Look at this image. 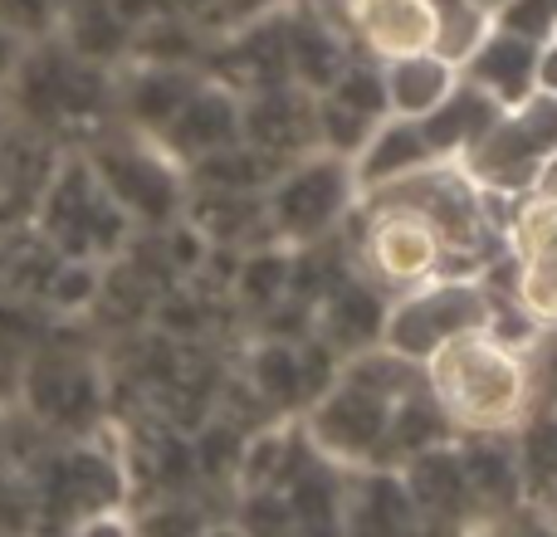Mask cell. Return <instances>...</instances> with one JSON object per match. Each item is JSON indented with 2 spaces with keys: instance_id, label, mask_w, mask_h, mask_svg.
<instances>
[{
  "instance_id": "obj_1",
  "label": "cell",
  "mask_w": 557,
  "mask_h": 537,
  "mask_svg": "<svg viewBox=\"0 0 557 537\" xmlns=\"http://www.w3.org/2000/svg\"><path fill=\"white\" fill-rule=\"evenodd\" d=\"M425 386L445 405L455 435H513L539 401L533 357L494 342L490 333H465L425 362Z\"/></svg>"
},
{
  "instance_id": "obj_2",
  "label": "cell",
  "mask_w": 557,
  "mask_h": 537,
  "mask_svg": "<svg viewBox=\"0 0 557 537\" xmlns=\"http://www.w3.org/2000/svg\"><path fill=\"white\" fill-rule=\"evenodd\" d=\"M494 308V288L474 274H435L416 288H401L386 303L382 323V347L396 357L425 366L445 342L465 333H484Z\"/></svg>"
},
{
  "instance_id": "obj_3",
  "label": "cell",
  "mask_w": 557,
  "mask_h": 537,
  "mask_svg": "<svg viewBox=\"0 0 557 537\" xmlns=\"http://www.w3.org/2000/svg\"><path fill=\"white\" fill-rule=\"evenodd\" d=\"M357 201V182H352V162L337 152H308L298 162H288V172H278L264 186V215L270 230L278 235V245L304 250L318 245L323 235H333L347 221Z\"/></svg>"
},
{
  "instance_id": "obj_4",
  "label": "cell",
  "mask_w": 557,
  "mask_h": 537,
  "mask_svg": "<svg viewBox=\"0 0 557 537\" xmlns=\"http://www.w3.org/2000/svg\"><path fill=\"white\" fill-rule=\"evenodd\" d=\"M98 186L108 201H117L133 215L137 230H162V225L182 221L186 211V166L166 152L157 137H123V142H103L88 152Z\"/></svg>"
},
{
  "instance_id": "obj_5",
  "label": "cell",
  "mask_w": 557,
  "mask_h": 537,
  "mask_svg": "<svg viewBox=\"0 0 557 537\" xmlns=\"http://www.w3.org/2000/svg\"><path fill=\"white\" fill-rule=\"evenodd\" d=\"M386 421H392V401L357 382H343V376L318 401H308L298 411L308 445L323 460H333L337 470H367V464H376Z\"/></svg>"
},
{
  "instance_id": "obj_6",
  "label": "cell",
  "mask_w": 557,
  "mask_h": 537,
  "mask_svg": "<svg viewBox=\"0 0 557 537\" xmlns=\"http://www.w3.org/2000/svg\"><path fill=\"white\" fill-rule=\"evenodd\" d=\"M367 201H372V196H367ZM357 250H362L367 274L382 288H392V294L425 284V278H435L445 264L441 230H435L421 211H411V205H401V201H372Z\"/></svg>"
},
{
  "instance_id": "obj_7",
  "label": "cell",
  "mask_w": 557,
  "mask_h": 537,
  "mask_svg": "<svg viewBox=\"0 0 557 537\" xmlns=\"http://www.w3.org/2000/svg\"><path fill=\"white\" fill-rule=\"evenodd\" d=\"M509 240L513 284L509 298L533 317L539 327H557V201L523 191L513 196V211L504 221Z\"/></svg>"
},
{
  "instance_id": "obj_8",
  "label": "cell",
  "mask_w": 557,
  "mask_h": 537,
  "mask_svg": "<svg viewBox=\"0 0 557 537\" xmlns=\"http://www.w3.org/2000/svg\"><path fill=\"white\" fill-rule=\"evenodd\" d=\"M337 10L376 64L435 49L441 39V0H337Z\"/></svg>"
},
{
  "instance_id": "obj_9",
  "label": "cell",
  "mask_w": 557,
  "mask_h": 537,
  "mask_svg": "<svg viewBox=\"0 0 557 537\" xmlns=\"http://www.w3.org/2000/svg\"><path fill=\"white\" fill-rule=\"evenodd\" d=\"M45 494L64 523H78L103 509H127V470L108 445L84 440L54 460V474H49Z\"/></svg>"
},
{
  "instance_id": "obj_10",
  "label": "cell",
  "mask_w": 557,
  "mask_h": 537,
  "mask_svg": "<svg viewBox=\"0 0 557 537\" xmlns=\"http://www.w3.org/2000/svg\"><path fill=\"white\" fill-rule=\"evenodd\" d=\"M176 162H196L206 152L245 142V103L221 84H196V93L182 103V113L166 123V133L157 137Z\"/></svg>"
},
{
  "instance_id": "obj_11",
  "label": "cell",
  "mask_w": 557,
  "mask_h": 537,
  "mask_svg": "<svg viewBox=\"0 0 557 537\" xmlns=\"http://www.w3.org/2000/svg\"><path fill=\"white\" fill-rule=\"evenodd\" d=\"M460 78L474 88H484L504 113H513V108H523L533 93H539V84H533V78H539V45L490 25V35L465 54Z\"/></svg>"
},
{
  "instance_id": "obj_12",
  "label": "cell",
  "mask_w": 557,
  "mask_h": 537,
  "mask_svg": "<svg viewBox=\"0 0 557 537\" xmlns=\"http://www.w3.org/2000/svg\"><path fill=\"white\" fill-rule=\"evenodd\" d=\"M441 162L425 142L421 123L416 117H396L386 113L382 123L372 127V137L362 142V152L352 157V182H357V196H372V191H386V186L406 182L416 176L421 166Z\"/></svg>"
},
{
  "instance_id": "obj_13",
  "label": "cell",
  "mask_w": 557,
  "mask_h": 537,
  "mask_svg": "<svg viewBox=\"0 0 557 537\" xmlns=\"http://www.w3.org/2000/svg\"><path fill=\"white\" fill-rule=\"evenodd\" d=\"M386 303H392V294H386L376 278H347V284H337L333 294L318 303L313 333L323 337L327 347H337L343 357H352V352H362V347L382 342Z\"/></svg>"
},
{
  "instance_id": "obj_14",
  "label": "cell",
  "mask_w": 557,
  "mask_h": 537,
  "mask_svg": "<svg viewBox=\"0 0 557 537\" xmlns=\"http://www.w3.org/2000/svg\"><path fill=\"white\" fill-rule=\"evenodd\" d=\"M401 479H406V489H411V499H416V509L421 513H435V519H465V523L480 519L474 494H470V479H465L460 435H455L450 445H435V450L406 460Z\"/></svg>"
},
{
  "instance_id": "obj_15",
  "label": "cell",
  "mask_w": 557,
  "mask_h": 537,
  "mask_svg": "<svg viewBox=\"0 0 557 537\" xmlns=\"http://www.w3.org/2000/svg\"><path fill=\"white\" fill-rule=\"evenodd\" d=\"M382 84H386V108L396 117H416L421 123L425 113L445 103L460 84V64L445 59L441 49H421V54H401L382 64Z\"/></svg>"
},
{
  "instance_id": "obj_16",
  "label": "cell",
  "mask_w": 557,
  "mask_h": 537,
  "mask_svg": "<svg viewBox=\"0 0 557 537\" xmlns=\"http://www.w3.org/2000/svg\"><path fill=\"white\" fill-rule=\"evenodd\" d=\"M450 440H455L450 415H445V405L435 401L431 386L421 382V386H411V391H401L392 401V421H386L382 454H376V464H386V470H401L406 460L435 450V445H450Z\"/></svg>"
},
{
  "instance_id": "obj_17",
  "label": "cell",
  "mask_w": 557,
  "mask_h": 537,
  "mask_svg": "<svg viewBox=\"0 0 557 537\" xmlns=\"http://www.w3.org/2000/svg\"><path fill=\"white\" fill-rule=\"evenodd\" d=\"M460 460H465V479H470L480 513H509L523 503V474H519V454H513V435H460Z\"/></svg>"
},
{
  "instance_id": "obj_18",
  "label": "cell",
  "mask_w": 557,
  "mask_h": 537,
  "mask_svg": "<svg viewBox=\"0 0 557 537\" xmlns=\"http://www.w3.org/2000/svg\"><path fill=\"white\" fill-rule=\"evenodd\" d=\"M201 78L186 64H143L133 78L123 84L117 103H123V117L133 123V133L143 137H162L166 123L182 113V103L196 93Z\"/></svg>"
},
{
  "instance_id": "obj_19",
  "label": "cell",
  "mask_w": 557,
  "mask_h": 537,
  "mask_svg": "<svg viewBox=\"0 0 557 537\" xmlns=\"http://www.w3.org/2000/svg\"><path fill=\"white\" fill-rule=\"evenodd\" d=\"M504 117V108L494 103L484 88H474V84H455V93L445 98L435 113H425L421 117V133H425V142H431V152L441 157V162H460L465 152H470L474 142H480L484 133H490L494 123Z\"/></svg>"
},
{
  "instance_id": "obj_20",
  "label": "cell",
  "mask_w": 557,
  "mask_h": 537,
  "mask_svg": "<svg viewBox=\"0 0 557 537\" xmlns=\"http://www.w3.org/2000/svg\"><path fill=\"white\" fill-rule=\"evenodd\" d=\"M513 454L523 474V503L557 523V405L533 401V411L513 430Z\"/></svg>"
},
{
  "instance_id": "obj_21",
  "label": "cell",
  "mask_w": 557,
  "mask_h": 537,
  "mask_svg": "<svg viewBox=\"0 0 557 537\" xmlns=\"http://www.w3.org/2000/svg\"><path fill=\"white\" fill-rule=\"evenodd\" d=\"M245 376H250V391L260 405H270L274 415H298L308 405L304 391V362H298V342H284V337H260L245 362Z\"/></svg>"
},
{
  "instance_id": "obj_22",
  "label": "cell",
  "mask_w": 557,
  "mask_h": 537,
  "mask_svg": "<svg viewBox=\"0 0 557 537\" xmlns=\"http://www.w3.org/2000/svg\"><path fill=\"white\" fill-rule=\"evenodd\" d=\"M288 268H294L288 245H255V250H240V260H235L231 288L250 313H270L278 298H288Z\"/></svg>"
},
{
  "instance_id": "obj_23",
  "label": "cell",
  "mask_w": 557,
  "mask_h": 537,
  "mask_svg": "<svg viewBox=\"0 0 557 537\" xmlns=\"http://www.w3.org/2000/svg\"><path fill=\"white\" fill-rule=\"evenodd\" d=\"M103 278H108V264L103 260H64L54 254V268L45 274V303L64 317H84L88 308L103 303Z\"/></svg>"
},
{
  "instance_id": "obj_24",
  "label": "cell",
  "mask_w": 557,
  "mask_h": 537,
  "mask_svg": "<svg viewBox=\"0 0 557 537\" xmlns=\"http://www.w3.org/2000/svg\"><path fill=\"white\" fill-rule=\"evenodd\" d=\"M288 440H294V415H274L270 425L245 435L240 470H235V494L240 489H278V470H284Z\"/></svg>"
},
{
  "instance_id": "obj_25",
  "label": "cell",
  "mask_w": 557,
  "mask_h": 537,
  "mask_svg": "<svg viewBox=\"0 0 557 537\" xmlns=\"http://www.w3.org/2000/svg\"><path fill=\"white\" fill-rule=\"evenodd\" d=\"M231 523L245 537H304L294 503H288V494L274 489V484H270V489H240V494H235Z\"/></svg>"
},
{
  "instance_id": "obj_26",
  "label": "cell",
  "mask_w": 557,
  "mask_h": 537,
  "mask_svg": "<svg viewBox=\"0 0 557 537\" xmlns=\"http://www.w3.org/2000/svg\"><path fill=\"white\" fill-rule=\"evenodd\" d=\"M206 528H211V513L186 494H166L133 513V537H206Z\"/></svg>"
},
{
  "instance_id": "obj_27",
  "label": "cell",
  "mask_w": 557,
  "mask_h": 537,
  "mask_svg": "<svg viewBox=\"0 0 557 537\" xmlns=\"http://www.w3.org/2000/svg\"><path fill=\"white\" fill-rule=\"evenodd\" d=\"M288 68H294L298 74V84H308V88H333V78L343 74V54H337V45H333V35H327V29H294V35H288Z\"/></svg>"
},
{
  "instance_id": "obj_28",
  "label": "cell",
  "mask_w": 557,
  "mask_h": 537,
  "mask_svg": "<svg viewBox=\"0 0 557 537\" xmlns=\"http://www.w3.org/2000/svg\"><path fill=\"white\" fill-rule=\"evenodd\" d=\"M240 450H245V430L231 421H211L201 435L191 440L196 454V474L211 484H235V470H240Z\"/></svg>"
},
{
  "instance_id": "obj_29",
  "label": "cell",
  "mask_w": 557,
  "mask_h": 537,
  "mask_svg": "<svg viewBox=\"0 0 557 537\" xmlns=\"http://www.w3.org/2000/svg\"><path fill=\"white\" fill-rule=\"evenodd\" d=\"M327 98H337V103H347L352 113L372 117V123H382L392 108H386V84H382V64L367 68V64H347L343 74L333 78V88H327Z\"/></svg>"
},
{
  "instance_id": "obj_30",
  "label": "cell",
  "mask_w": 557,
  "mask_h": 537,
  "mask_svg": "<svg viewBox=\"0 0 557 537\" xmlns=\"http://www.w3.org/2000/svg\"><path fill=\"white\" fill-rule=\"evenodd\" d=\"M490 15L499 29L533 39V45H543V39L557 35V0H499Z\"/></svg>"
},
{
  "instance_id": "obj_31",
  "label": "cell",
  "mask_w": 557,
  "mask_h": 537,
  "mask_svg": "<svg viewBox=\"0 0 557 537\" xmlns=\"http://www.w3.org/2000/svg\"><path fill=\"white\" fill-rule=\"evenodd\" d=\"M59 15H64V0H0V25L25 35L29 45L59 35Z\"/></svg>"
},
{
  "instance_id": "obj_32",
  "label": "cell",
  "mask_w": 557,
  "mask_h": 537,
  "mask_svg": "<svg viewBox=\"0 0 557 537\" xmlns=\"http://www.w3.org/2000/svg\"><path fill=\"white\" fill-rule=\"evenodd\" d=\"M69 537H133V513L127 509L88 513V519L69 523Z\"/></svg>"
},
{
  "instance_id": "obj_33",
  "label": "cell",
  "mask_w": 557,
  "mask_h": 537,
  "mask_svg": "<svg viewBox=\"0 0 557 537\" xmlns=\"http://www.w3.org/2000/svg\"><path fill=\"white\" fill-rule=\"evenodd\" d=\"M25 519H29V494L20 484L0 479V533L25 528Z\"/></svg>"
},
{
  "instance_id": "obj_34",
  "label": "cell",
  "mask_w": 557,
  "mask_h": 537,
  "mask_svg": "<svg viewBox=\"0 0 557 537\" xmlns=\"http://www.w3.org/2000/svg\"><path fill=\"white\" fill-rule=\"evenodd\" d=\"M25 49H29L25 35H15L10 25H0V88H10V78H15L20 59H25Z\"/></svg>"
},
{
  "instance_id": "obj_35",
  "label": "cell",
  "mask_w": 557,
  "mask_h": 537,
  "mask_svg": "<svg viewBox=\"0 0 557 537\" xmlns=\"http://www.w3.org/2000/svg\"><path fill=\"white\" fill-rule=\"evenodd\" d=\"M539 93L543 98H557V39H543L539 45Z\"/></svg>"
},
{
  "instance_id": "obj_36",
  "label": "cell",
  "mask_w": 557,
  "mask_h": 537,
  "mask_svg": "<svg viewBox=\"0 0 557 537\" xmlns=\"http://www.w3.org/2000/svg\"><path fill=\"white\" fill-rule=\"evenodd\" d=\"M529 191L543 196V201H557V147L539 162V172H533V186H529Z\"/></svg>"
},
{
  "instance_id": "obj_37",
  "label": "cell",
  "mask_w": 557,
  "mask_h": 537,
  "mask_svg": "<svg viewBox=\"0 0 557 537\" xmlns=\"http://www.w3.org/2000/svg\"><path fill=\"white\" fill-rule=\"evenodd\" d=\"M206 537H245V533L235 528L231 519H225V523H211V528H206Z\"/></svg>"
},
{
  "instance_id": "obj_38",
  "label": "cell",
  "mask_w": 557,
  "mask_h": 537,
  "mask_svg": "<svg viewBox=\"0 0 557 537\" xmlns=\"http://www.w3.org/2000/svg\"><path fill=\"white\" fill-rule=\"evenodd\" d=\"M553 39H557V35H553Z\"/></svg>"
}]
</instances>
